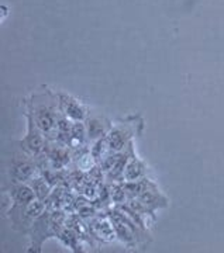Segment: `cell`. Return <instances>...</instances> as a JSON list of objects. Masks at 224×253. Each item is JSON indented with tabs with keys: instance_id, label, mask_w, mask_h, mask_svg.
Masks as SVG:
<instances>
[{
	"instance_id": "obj_1",
	"label": "cell",
	"mask_w": 224,
	"mask_h": 253,
	"mask_svg": "<svg viewBox=\"0 0 224 253\" xmlns=\"http://www.w3.org/2000/svg\"><path fill=\"white\" fill-rule=\"evenodd\" d=\"M28 113L33 116L37 126L44 132L47 141H54L56 121L61 114L56 93L51 90L34 93L28 103Z\"/></svg>"
},
{
	"instance_id": "obj_2",
	"label": "cell",
	"mask_w": 224,
	"mask_h": 253,
	"mask_svg": "<svg viewBox=\"0 0 224 253\" xmlns=\"http://www.w3.org/2000/svg\"><path fill=\"white\" fill-rule=\"evenodd\" d=\"M141 126H143V121H137V120H131V121H124L121 124L112 126L110 132L108 134V142L109 148L112 152H121L124 151L130 144H133V138H134L138 132H141Z\"/></svg>"
},
{
	"instance_id": "obj_3",
	"label": "cell",
	"mask_w": 224,
	"mask_h": 253,
	"mask_svg": "<svg viewBox=\"0 0 224 253\" xmlns=\"http://www.w3.org/2000/svg\"><path fill=\"white\" fill-rule=\"evenodd\" d=\"M26 117H27V134L18 142V146H20L21 152L26 156H30L34 161H37L40 156H43V154H44L47 138H45L44 132L40 129V126H37L34 118L28 111Z\"/></svg>"
},
{
	"instance_id": "obj_4",
	"label": "cell",
	"mask_w": 224,
	"mask_h": 253,
	"mask_svg": "<svg viewBox=\"0 0 224 253\" xmlns=\"http://www.w3.org/2000/svg\"><path fill=\"white\" fill-rule=\"evenodd\" d=\"M10 199L13 201V206L10 208L9 214L18 212L21 210L27 207L28 204H31L34 200H37L34 190L31 189V186L28 183H13L10 184L9 189Z\"/></svg>"
},
{
	"instance_id": "obj_5",
	"label": "cell",
	"mask_w": 224,
	"mask_h": 253,
	"mask_svg": "<svg viewBox=\"0 0 224 253\" xmlns=\"http://www.w3.org/2000/svg\"><path fill=\"white\" fill-rule=\"evenodd\" d=\"M56 97H58L61 113L68 118H71L72 121H85L88 118L89 116L88 110L85 109L73 96L65 93V91H56Z\"/></svg>"
},
{
	"instance_id": "obj_6",
	"label": "cell",
	"mask_w": 224,
	"mask_h": 253,
	"mask_svg": "<svg viewBox=\"0 0 224 253\" xmlns=\"http://www.w3.org/2000/svg\"><path fill=\"white\" fill-rule=\"evenodd\" d=\"M37 170V163L33 158L26 156L23 159H16L10 166V179L13 183H28L34 179Z\"/></svg>"
},
{
	"instance_id": "obj_7",
	"label": "cell",
	"mask_w": 224,
	"mask_h": 253,
	"mask_svg": "<svg viewBox=\"0 0 224 253\" xmlns=\"http://www.w3.org/2000/svg\"><path fill=\"white\" fill-rule=\"evenodd\" d=\"M85 126L88 131L89 142H95L103 136H108L113 126L108 118L100 117V116H88V118L85 120Z\"/></svg>"
},
{
	"instance_id": "obj_8",
	"label": "cell",
	"mask_w": 224,
	"mask_h": 253,
	"mask_svg": "<svg viewBox=\"0 0 224 253\" xmlns=\"http://www.w3.org/2000/svg\"><path fill=\"white\" fill-rule=\"evenodd\" d=\"M137 200L143 204L144 207L148 208L151 212H153L154 210H157V208H162V207H167V204H168V201L167 199L162 196L161 193L157 190L155 186H151L150 189H147L144 193H141Z\"/></svg>"
},
{
	"instance_id": "obj_9",
	"label": "cell",
	"mask_w": 224,
	"mask_h": 253,
	"mask_svg": "<svg viewBox=\"0 0 224 253\" xmlns=\"http://www.w3.org/2000/svg\"><path fill=\"white\" fill-rule=\"evenodd\" d=\"M147 173V166L145 163L138 159L137 156H131L127 163L126 170L123 173V181H137L145 177Z\"/></svg>"
},
{
	"instance_id": "obj_10",
	"label": "cell",
	"mask_w": 224,
	"mask_h": 253,
	"mask_svg": "<svg viewBox=\"0 0 224 253\" xmlns=\"http://www.w3.org/2000/svg\"><path fill=\"white\" fill-rule=\"evenodd\" d=\"M28 184L31 186V189L34 190L37 200L47 203V200L50 199V196H51L53 186L45 180V177H34V179L28 181Z\"/></svg>"
},
{
	"instance_id": "obj_11",
	"label": "cell",
	"mask_w": 224,
	"mask_h": 253,
	"mask_svg": "<svg viewBox=\"0 0 224 253\" xmlns=\"http://www.w3.org/2000/svg\"><path fill=\"white\" fill-rule=\"evenodd\" d=\"M71 135L72 146H76V145H78V146H83L86 142H89L85 121H72Z\"/></svg>"
},
{
	"instance_id": "obj_12",
	"label": "cell",
	"mask_w": 224,
	"mask_h": 253,
	"mask_svg": "<svg viewBox=\"0 0 224 253\" xmlns=\"http://www.w3.org/2000/svg\"><path fill=\"white\" fill-rule=\"evenodd\" d=\"M92 146H90V156L95 159V162H100L105 156L108 154H110V148H109V142H108V136H103L100 138L98 141L92 142Z\"/></svg>"
},
{
	"instance_id": "obj_13",
	"label": "cell",
	"mask_w": 224,
	"mask_h": 253,
	"mask_svg": "<svg viewBox=\"0 0 224 253\" xmlns=\"http://www.w3.org/2000/svg\"><path fill=\"white\" fill-rule=\"evenodd\" d=\"M65 246L71 248L73 251H78V235L75 231H72L69 228H63L59 232V235L56 236Z\"/></svg>"
}]
</instances>
